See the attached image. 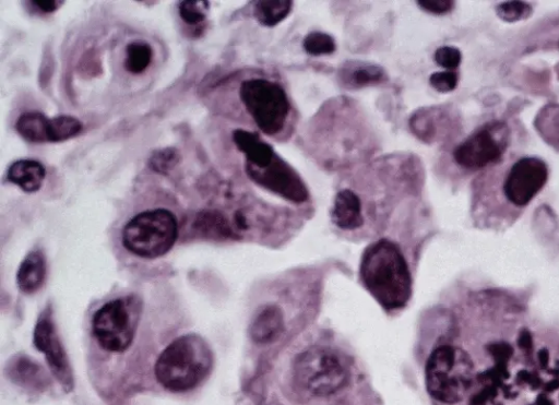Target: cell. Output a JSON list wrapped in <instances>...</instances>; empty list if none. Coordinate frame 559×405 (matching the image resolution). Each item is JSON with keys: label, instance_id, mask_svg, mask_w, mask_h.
Masks as SVG:
<instances>
[{"label": "cell", "instance_id": "5bb4252c", "mask_svg": "<svg viewBox=\"0 0 559 405\" xmlns=\"http://www.w3.org/2000/svg\"><path fill=\"white\" fill-rule=\"evenodd\" d=\"M332 222L340 228L353 230L364 223L359 196L349 189L340 190L331 210Z\"/></svg>", "mask_w": 559, "mask_h": 405}, {"label": "cell", "instance_id": "277c9868", "mask_svg": "<svg viewBox=\"0 0 559 405\" xmlns=\"http://www.w3.org/2000/svg\"><path fill=\"white\" fill-rule=\"evenodd\" d=\"M213 355L197 334H187L170 343L155 364V377L167 390L183 392L195 388L210 372Z\"/></svg>", "mask_w": 559, "mask_h": 405}, {"label": "cell", "instance_id": "8fae6325", "mask_svg": "<svg viewBox=\"0 0 559 405\" xmlns=\"http://www.w3.org/2000/svg\"><path fill=\"white\" fill-rule=\"evenodd\" d=\"M252 181L267 191L294 203H304L309 191L300 175L277 154L264 167L246 166Z\"/></svg>", "mask_w": 559, "mask_h": 405}, {"label": "cell", "instance_id": "6da1fadb", "mask_svg": "<svg viewBox=\"0 0 559 405\" xmlns=\"http://www.w3.org/2000/svg\"><path fill=\"white\" fill-rule=\"evenodd\" d=\"M473 358L463 405H559V335L521 326L493 334Z\"/></svg>", "mask_w": 559, "mask_h": 405}, {"label": "cell", "instance_id": "d6986e66", "mask_svg": "<svg viewBox=\"0 0 559 405\" xmlns=\"http://www.w3.org/2000/svg\"><path fill=\"white\" fill-rule=\"evenodd\" d=\"M17 133L29 143L49 142L50 119L39 111H26L16 122Z\"/></svg>", "mask_w": 559, "mask_h": 405}, {"label": "cell", "instance_id": "30bf717a", "mask_svg": "<svg viewBox=\"0 0 559 405\" xmlns=\"http://www.w3.org/2000/svg\"><path fill=\"white\" fill-rule=\"evenodd\" d=\"M139 317L136 298L130 296L108 301L93 317V334L104 349L123 352L133 341Z\"/></svg>", "mask_w": 559, "mask_h": 405}, {"label": "cell", "instance_id": "2e32d148", "mask_svg": "<svg viewBox=\"0 0 559 405\" xmlns=\"http://www.w3.org/2000/svg\"><path fill=\"white\" fill-rule=\"evenodd\" d=\"M338 78L345 87L359 88L383 81L385 72L373 63L348 61L340 70Z\"/></svg>", "mask_w": 559, "mask_h": 405}, {"label": "cell", "instance_id": "9c48e42d", "mask_svg": "<svg viewBox=\"0 0 559 405\" xmlns=\"http://www.w3.org/2000/svg\"><path fill=\"white\" fill-rule=\"evenodd\" d=\"M240 99L258 128L274 135L284 128L290 103L284 88L276 82L255 78L241 83Z\"/></svg>", "mask_w": 559, "mask_h": 405}, {"label": "cell", "instance_id": "52a82bcc", "mask_svg": "<svg viewBox=\"0 0 559 405\" xmlns=\"http://www.w3.org/2000/svg\"><path fill=\"white\" fill-rule=\"evenodd\" d=\"M177 237L176 216L165 209L144 211L135 215L122 230L124 248L145 259H154L167 253Z\"/></svg>", "mask_w": 559, "mask_h": 405}, {"label": "cell", "instance_id": "ba28073f", "mask_svg": "<svg viewBox=\"0 0 559 405\" xmlns=\"http://www.w3.org/2000/svg\"><path fill=\"white\" fill-rule=\"evenodd\" d=\"M293 376L295 382L309 394L328 396L345 386L349 369L336 352L325 347H312L297 356Z\"/></svg>", "mask_w": 559, "mask_h": 405}, {"label": "cell", "instance_id": "7a4b0ae2", "mask_svg": "<svg viewBox=\"0 0 559 405\" xmlns=\"http://www.w3.org/2000/svg\"><path fill=\"white\" fill-rule=\"evenodd\" d=\"M547 163L535 155H508L479 174L474 184V214L480 226L501 230L511 226L544 189Z\"/></svg>", "mask_w": 559, "mask_h": 405}, {"label": "cell", "instance_id": "4dcf8cb0", "mask_svg": "<svg viewBox=\"0 0 559 405\" xmlns=\"http://www.w3.org/2000/svg\"><path fill=\"white\" fill-rule=\"evenodd\" d=\"M418 7L432 14H445L453 10L455 2L451 0H420Z\"/></svg>", "mask_w": 559, "mask_h": 405}, {"label": "cell", "instance_id": "f546056e", "mask_svg": "<svg viewBox=\"0 0 559 405\" xmlns=\"http://www.w3.org/2000/svg\"><path fill=\"white\" fill-rule=\"evenodd\" d=\"M459 74L455 71H437L430 74L429 84L439 93H449L456 88Z\"/></svg>", "mask_w": 559, "mask_h": 405}, {"label": "cell", "instance_id": "7402d4cb", "mask_svg": "<svg viewBox=\"0 0 559 405\" xmlns=\"http://www.w3.org/2000/svg\"><path fill=\"white\" fill-rule=\"evenodd\" d=\"M536 128L549 144L559 148V105L544 107L536 118Z\"/></svg>", "mask_w": 559, "mask_h": 405}, {"label": "cell", "instance_id": "44dd1931", "mask_svg": "<svg viewBox=\"0 0 559 405\" xmlns=\"http://www.w3.org/2000/svg\"><path fill=\"white\" fill-rule=\"evenodd\" d=\"M152 57L151 46L145 41L135 40L127 46L123 64L128 72L139 74L150 65Z\"/></svg>", "mask_w": 559, "mask_h": 405}, {"label": "cell", "instance_id": "5b68a950", "mask_svg": "<svg viewBox=\"0 0 559 405\" xmlns=\"http://www.w3.org/2000/svg\"><path fill=\"white\" fill-rule=\"evenodd\" d=\"M472 372V359L459 345L438 346L429 356L425 380L429 394L440 403L456 405L462 400Z\"/></svg>", "mask_w": 559, "mask_h": 405}, {"label": "cell", "instance_id": "4fadbf2b", "mask_svg": "<svg viewBox=\"0 0 559 405\" xmlns=\"http://www.w3.org/2000/svg\"><path fill=\"white\" fill-rule=\"evenodd\" d=\"M233 141L246 156V166L261 168L276 155L274 148L257 133L243 129L233 131Z\"/></svg>", "mask_w": 559, "mask_h": 405}, {"label": "cell", "instance_id": "ac0fdd59", "mask_svg": "<svg viewBox=\"0 0 559 405\" xmlns=\"http://www.w3.org/2000/svg\"><path fill=\"white\" fill-rule=\"evenodd\" d=\"M46 275V260L41 251H31L22 261L16 282L19 288L25 294H32L38 290Z\"/></svg>", "mask_w": 559, "mask_h": 405}, {"label": "cell", "instance_id": "cb8c5ba5", "mask_svg": "<svg viewBox=\"0 0 559 405\" xmlns=\"http://www.w3.org/2000/svg\"><path fill=\"white\" fill-rule=\"evenodd\" d=\"M83 129V123L72 116H56L50 119L49 142L67 141L78 135Z\"/></svg>", "mask_w": 559, "mask_h": 405}, {"label": "cell", "instance_id": "1f68e13d", "mask_svg": "<svg viewBox=\"0 0 559 405\" xmlns=\"http://www.w3.org/2000/svg\"><path fill=\"white\" fill-rule=\"evenodd\" d=\"M32 3L40 12L51 13V12H55L60 7V4L62 2L56 1V0H35V1H32Z\"/></svg>", "mask_w": 559, "mask_h": 405}, {"label": "cell", "instance_id": "ffe728a7", "mask_svg": "<svg viewBox=\"0 0 559 405\" xmlns=\"http://www.w3.org/2000/svg\"><path fill=\"white\" fill-rule=\"evenodd\" d=\"M292 8L293 2L289 0L257 1L253 7V15L260 24L272 27L285 20Z\"/></svg>", "mask_w": 559, "mask_h": 405}, {"label": "cell", "instance_id": "4316f807", "mask_svg": "<svg viewBox=\"0 0 559 405\" xmlns=\"http://www.w3.org/2000/svg\"><path fill=\"white\" fill-rule=\"evenodd\" d=\"M180 160L179 152L174 147H165L153 152L148 158L152 170L166 175L173 170Z\"/></svg>", "mask_w": 559, "mask_h": 405}, {"label": "cell", "instance_id": "8992f818", "mask_svg": "<svg viewBox=\"0 0 559 405\" xmlns=\"http://www.w3.org/2000/svg\"><path fill=\"white\" fill-rule=\"evenodd\" d=\"M512 132L503 119H491L475 128L452 151L454 163L468 171H483L508 155Z\"/></svg>", "mask_w": 559, "mask_h": 405}, {"label": "cell", "instance_id": "d6a6232c", "mask_svg": "<svg viewBox=\"0 0 559 405\" xmlns=\"http://www.w3.org/2000/svg\"><path fill=\"white\" fill-rule=\"evenodd\" d=\"M558 46H559V41H558Z\"/></svg>", "mask_w": 559, "mask_h": 405}, {"label": "cell", "instance_id": "d4e9b609", "mask_svg": "<svg viewBox=\"0 0 559 405\" xmlns=\"http://www.w3.org/2000/svg\"><path fill=\"white\" fill-rule=\"evenodd\" d=\"M302 47L310 56H325L335 51L336 44L331 35L313 31L306 35Z\"/></svg>", "mask_w": 559, "mask_h": 405}, {"label": "cell", "instance_id": "7c38bea8", "mask_svg": "<svg viewBox=\"0 0 559 405\" xmlns=\"http://www.w3.org/2000/svg\"><path fill=\"white\" fill-rule=\"evenodd\" d=\"M34 344L40 350L59 382L70 390L73 384L72 373L66 350L60 342L50 312L45 311L38 318L34 329Z\"/></svg>", "mask_w": 559, "mask_h": 405}, {"label": "cell", "instance_id": "603a6c76", "mask_svg": "<svg viewBox=\"0 0 559 405\" xmlns=\"http://www.w3.org/2000/svg\"><path fill=\"white\" fill-rule=\"evenodd\" d=\"M198 229L210 237L230 238L234 236L228 221L217 212H205L197 219Z\"/></svg>", "mask_w": 559, "mask_h": 405}, {"label": "cell", "instance_id": "484cf974", "mask_svg": "<svg viewBox=\"0 0 559 405\" xmlns=\"http://www.w3.org/2000/svg\"><path fill=\"white\" fill-rule=\"evenodd\" d=\"M498 17L504 22H518L527 19L533 7L524 1H504L496 7Z\"/></svg>", "mask_w": 559, "mask_h": 405}, {"label": "cell", "instance_id": "9a60e30c", "mask_svg": "<svg viewBox=\"0 0 559 405\" xmlns=\"http://www.w3.org/2000/svg\"><path fill=\"white\" fill-rule=\"evenodd\" d=\"M284 318L276 306H266L255 315L250 325V336L259 344L274 342L282 334Z\"/></svg>", "mask_w": 559, "mask_h": 405}, {"label": "cell", "instance_id": "83f0119b", "mask_svg": "<svg viewBox=\"0 0 559 405\" xmlns=\"http://www.w3.org/2000/svg\"><path fill=\"white\" fill-rule=\"evenodd\" d=\"M209 8L207 1H181L178 5L181 20L189 25H198L205 20V11Z\"/></svg>", "mask_w": 559, "mask_h": 405}, {"label": "cell", "instance_id": "e0dca14e", "mask_svg": "<svg viewBox=\"0 0 559 405\" xmlns=\"http://www.w3.org/2000/svg\"><path fill=\"white\" fill-rule=\"evenodd\" d=\"M46 176L44 165L35 159H19L8 169V180L25 192H35L40 189Z\"/></svg>", "mask_w": 559, "mask_h": 405}, {"label": "cell", "instance_id": "f1b7e54d", "mask_svg": "<svg viewBox=\"0 0 559 405\" xmlns=\"http://www.w3.org/2000/svg\"><path fill=\"white\" fill-rule=\"evenodd\" d=\"M433 59L441 68L454 71L462 62V52L454 46H440L436 49Z\"/></svg>", "mask_w": 559, "mask_h": 405}, {"label": "cell", "instance_id": "3957f363", "mask_svg": "<svg viewBox=\"0 0 559 405\" xmlns=\"http://www.w3.org/2000/svg\"><path fill=\"white\" fill-rule=\"evenodd\" d=\"M360 278L386 310L403 308L412 295V278L400 248L386 239L371 243L360 262Z\"/></svg>", "mask_w": 559, "mask_h": 405}]
</instances>
